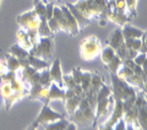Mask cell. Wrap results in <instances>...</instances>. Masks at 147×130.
Masks as SVG:
<instances>
[{
	"label": "cell",
	"instance_id": "obj_1",
	"mask_svg": "<svg viewBox=\"0 0 147 130\" xmlns=\"http://www.w3.org/2000/svg\"><path fill=\"white\" fill-rule=\"evenodd\" d=\"M96 106V94L86 92L85 97L80 101L78 108L70 115L69 121L74 122L78 126L88 127L94 125Z\"/></svg>",
	"mask_w": 147,
	"mask_h": 130
},
{
	"label": "cell",
	"instance_id": "obj_2",
	"mask_svg": "<svg viewBox=\"0 0 147 130\" xmlns=\"http://www.w3.org/2000/svg\"><path fill=\"white\" fill-rule=\"evenodd\" d=\"M110 81H111V91L113 97L121 100L123 102L125 100L137 95V91L134 87L130 86L127 82L120 78L116 74H109Z\"/></svg>",
	"mask_w": 147,
	"mask_h": 130
},
{
	"label": "cell",
	"instance_id": "obj_3",
	"mask_svg": "<svg viewBox=\"0 0 147 130\" xmlns=\"http://www.w3.org/2000/svg\"><path fill=\"white\" fill-rule=\"evenodd\" d=\"M29 55L38 57L40 59L50 61L54 57L55 41L53 36L50 37H39L38 42L29 50Z\"/></svg>",
	"mask_w": 147,
	"mask_h": 130
},
{
	"label": "cell",
	"instance_id": "obj_4",
	"mask_svg": "<svg viewBox=\"0 0 147 130\" xmlns=\"http://www.w3.org/2000/svg\"><path fill=\"white\" fill-rule=\"evenodd\" d=\"M101 42L96 36H89L84 38L79 44L80 57L85 61H92L101 52Z\"/></svg>",
	"mask_w": 147,
	"mask_h": 130
},
{
	"label": "cell",
	"instance_id": "obj_5",
	"mask_svg": "<svg viewBox=\"0 0 147 130\" xmlns=\"http://www.w3.org/2000/svg\"><path fill=\"white\" fill-rule=\"evenodd\" d=\"M64 117H65L64 114L54 110V109L49 106V103H45V104H42V108L38 113V115H37L35 120L32 122L31 125L34 126V127H38V126L41 125H45L46 124L55 122L57 120L62 119Z\"/></svg>",
	"mask_w": 147,
	"mask_h": 130
},
{
	"label": "cell",
	"instance_id": "obj_6",
	"mask_svg": "<svg viewBox=\"0 0 147 130\" xmlns=\"http://www.w3.org/2000/svg\"><path fill=\"white\" fill-rule=\"evenodd\" d=\"M114 103L113 95H110L109 97L102 98L96 100V106H95V116H94V125L98 122V120L103 117L104 115L108 114L110 111V106Z\"/></svg>",
	"mask_w": 147,
	"mask_h": 130
},
{
	"label": "cell",
	"instance_id": "obj_7",
	"mask_svg": "<svg viewBox=\"0 0 147 130\" xmlns=\"http://www.w3.org/2000/svg\"><path fill=\"white\" fill-rule=\"evenodd\" d=\"M114 99V103H113V109L111 113H110V117L107 120L106 122L102 123L103 125H106L108 126H113L117 122H119L120 120L123 119V116L125 114V110H123V102L121 100Z\"/></svg>",
	"mask_w": 147,
	"mask_h": 130
},
{
	"label": "cell",
	"instance_id": "obj_8",
	"mask_svg": "<svg viewBox=\"0 0 147 130\" xmlns=\"http://www.w3.org/2000/svg\"><path fill=\"white\" fill-rule=\"evenodd\" d=\"M49 72V76L52 82L56 83L57 85H59V87H62V69H61V59H56L51 64H50L48 68Z\"/></svg>",
	"mask_w": 147,
	"mask_h": 130
},
{
	"label": "cell",
	"instance_id": "obj_9",
	"mask_svg": "<svg viewBox=\"0 0 147 130\" xmlns=\"http://www.w3.org/2000/svg\"><path fill=\"white\" fill-rule=\"evenodd\" d=\"M61 9L63 12V15H64V17H65V20H66L68 34L70 36H73V37L78 36V33L80 32V30H79V26H78V22H76V20L75 19L73 14L70 12L69 9L65 5L61 6Z\"/></svg>",
	"mask_w": 147,
	"mask_h": 130
},
{
	"label": "cell",
	"instance_id": "obj_10",
	"mask_svg": "<svg viewBox=\"0 0 147 130\" xmlns=\"http://www.w3.org/2000/svg\"><path fill=\"white\" fill-rule=\"evenodd\" d=\"M131 18L132 17L128 14V13L120 12L118 11H116L115 8L113 7L108 15V22H111L113 24L118 26L119 28H121V26H123V25L130 23Z\"/></svg>",
	"mask_w": 147,
	"mask_h": 130
},
{
	"label": "cell",
	"instance_id": "obj_11",
	"mask_svg": "<svg viewBox=\"0 0 147 130\" xmlns=\"http://www.w3.org/2000/svg\"><path fill=\"white\" fill-rule=\"evenodd\" d=\"M121 30H122L123 39L125 40L140 39L142 37L144 33H146L144 29H142V28H138V26H133L130 24V23H127V24L121 26Z\"/></svg>",
	"mask_w": 147,
	"mask_h": 130
},
{
	"label": "cell",
	"instance_id": "obj_12",
	"mask_svg": "<svg viewBox=\"0 0 147 130\" xmlns=\"http://www.w3.org/2000/svg\"><path fill=\"white\" fill-rule=\"evenodd\" d=\"M65 6L69 9L70 12L72 13L73 16L76 20V22H78V26H79V30L80 31L83 30V29H84L85 28H87V26L90 25V23H91V20L88 19L87 17H85V16L83 15L82 13L80 12L78 9L76 8L75 6H74L73 3L66 2L65 3Z\"/></svg>",
	"mask_w": 147,
	"mask_h": 130
},
{
	"label": "cell",
	"instance_id": "obj_13",
	"mask_svg": "<svg viewBox=\"0 0 147 130\" xmlns=\"http://www.w3.org/2000/svg\"><path fill=\"white\" fill-rule=\"evenodd\" d=\"M123 42H125V39H123L121 28H117L109 34L108 41H107V45L111 46L113 49L116 50V49H118Z\"/></svg>",
	"mask_w": 147,
	"mask_h": 130
},
{
	"label": "cell",
	"instance_id": "obj_14",
	"mask_svg": "<svg viewBox=\"0 0 147 130\" xmlns=\"http://www.w3.org/2000/svg\"><path fill=\"white\" fill-rule=\"evenodd\" d=\"M66 98V89L59 87L56 83L52 82L49 87V96L48 100L49 102L54 101V100H62L64 101Z\"/></svg>",
	"mask_w": 147,
	"mask_h": 130
},
{
	"label": "cell",
	"instance_id": "obj_15",
	"mask_svg": "<svg viewBox=\"0 0 147 130\" xmlns=\"http://www.w3.org/2000/svg\"><path fill=\"white\" fill-rule=\"evenodd\" d=\"M28 61V66H30L31 68L36 70V71H42V70L48 69L50 66L49 61H46L45 59H40L35 56L29 55Z\"/></svg>",
	"mask_w": 147,
	"mask_h": 130
},
{
	"label": "cell",
	"instance_id": "obj_16",
	"mask_svg": "<svg viewBox=\"0 0 147 130\" xmlns=\"http://www.w3.org/2000/svg\"><path fill=\"white\" fill-rule=\"evenodd\" d=\"M82 99L83 98L80 97V96L74 94L64 100V108H65L66 113H67L69 116L76 110V108H78V106L79 105V103Z\"/></svg>",
	"mask_w": 147,
	"mask_h": 130
},
{
	"label": "cell",
	"instance_id": "obj_17",
	"mask_svg": "<svg viewBox=\"0 0 147 130\" xmlns=\"http://www.w3.org/2000/svg\"><path fill=\"white\" fill-rule=\"evenodd\" d=\"M8 53L12 55L13 57H15V58H17L18 59H28L29 56L28 50L25 49L23 46L20 45L18 42L11 45V47L9 48Z\"/></svg>",
	"mask_w": 147,
	"mask_h": 130
},
{
	"label": "cell",
	"instance_id": "obj_18",
	"mask_svg": "<svg viewBox=\"0 0 147 130\" xmlns=\"http://www.w3.org/2000/svg\"><path fill=\"white\" fill-rule=\"evenodd\" d=\"M16 38H17V41H18V43L21 46H23L25 49L26 50H30L32 47H33V44L32 42H30V40L28 38V35L26 31L25 30L24 28H20L17 32H16Z\"/></svg>",
	"mask_w": 147,
	"mask_h": 130
},
{
	"label": "cell",
	"instance_id": "obj_19",
	"mask_svg": "<svg viewBox=\"0 0 147 130\" xmlns=\"http://www.w3.org/2000/svg\"><path fill=\"white\" fill-rule=\"evenodd\" d=\"M53 17H54L58 24L59 26V28H61V31H63L65 33H68V29H67V25H66V20L64 15H63V12L61 9V6H54V11H53Z\"/></svg>",
	"mask_w": 147,
	"mask_h": 130
},
{
	"label": "cell",
	"instance_id": "obj_20",
	"mask_svg": "<svg viewBox=\"0 0 147 130\" xmlns=\"http://www.w3.org/2000/svg\"><path fill=\"white\" fill-rule=\"evenodd\" d=\"M105 82L104 77L99 74L98 72H92V79H91V86L87 92H92V93H97L100 87L102 86L103 83Z\"/></svg>",
	"mask_w": 147,
	"mask_h": 130
},
{
	"label": "cell",
	"instance_id": "obj_21",
	"mask_svg": "<svg viewBox=\"0 0 147 130\" xmlns=\"http://www.w3.org/2000/svg\"><path fill=\"white\" fill-rule=\"evenodd\" d=\"M35 17H38V16L36 15L34 9H31L28 11H25L21 13V14H19L17 17H16V23L19 25L20 28H24L26 23Z\"/></svg>",
	"mask_w": 147,
	"mask_h": 130
},
{
	"label": "cell",
	"instance_id": "obj_22",
	"mask_svg": "<svg viewBox=\"0 0 147 130\" xmlns=\"http://www.w3.org/2000/svg\"><path fill=\"white\" fill-rule=\"evenodd\" d=\"M115 55H116L115 49H113L111 46H109V45H106L105 47H102L99 56H100V59H101L102 63L104 65H106L111 61Z\"/></svg>",
	"mask_w": 147,
	"mask_h": 130
},
{
	"label": "cell",
	"instance_id": "obj_23",
	"mask_svg": "<svg viewBox=\"0 0 147 130\" xmlns=\"http://www.w3.org/2000/svg\"><path fill=\"white\" fill-rule=\"evenodd\" d=\"M5 59H6V65L8 67L9 71H11V72H18L20 69H22V66H21V63H20V61L13 57L12 55L9 54L7 53L6 56H5Z\"/></svg>",
	"mask_w": 147,
	"mask_h": 130
},
{
	"label": "cell",
	"instance_id": "obj_24",
	"mask_svg": "<svg viewBox=\"0 0 147 130\" xmlns=\"http://www.w3.org/2000/svg\"><path fill=\"white\" fill-rule=\"evenodd\" d=\"M69 120L66 119L65 117L59 120H57L55 122L49 123V124H46L45 126V130H64L66 127V125L69 124Z\"/></svg>",
	"mask_w": 147,
	"mask_h": 130
},
{
	"label": "cell",
	"instance_id": "obj_25",
	"mask_svg": "<svg viewBox=\"0 0 147 130\" xmlns=\"http://www.w3.org/2000/svg\"><path fill=\"white\" fill-rule=\"evenodd\" d=\"M122 64H123V61L118 56L115 55L111 61H110L108 64H106L104 66L109 74H116V73L118 72V70L120 69V67L122 66Z\"/></svg>",
	"mask_w": 147,
	"mask_h": 130
},
{
	"label": "cell",
	"instance_id": "obj_26",
	"mask_svg": "<svg viewBox=\"0 0 147 130\" xmlns=\"http://www.w3.org/2000/svg\"><path fill=\"white\" fill-rule=\"evenodd\" d=\"M92 71L89 70H84L81 69V82H80V86L83 90V92L85 93L88 92L91 86V79H92Z\"/></svg>",
	"mask_w": 147,
	"mask_h": 130
},
{
	"label": "cell",
	"instance_id": "obj_27",
	"mask_svg": "<svg viewBox=\"0 0 147 130\" xmlns=\"http://www.w3.org/2000/svg\"><path fill=\"white\" fill-rule=\"evenodd\" d=\"M37 32H38L39 37H50V36H53V33L48 28L47 20L46 19L40 20V25L38 29H37Z\"/></svg>",
	"mask_w": 147,
	"mask_h": 130
},
{
	"label": "cell",
	"instance_id": "obj_28",
	"mask_svg": "<svg viewBox=\"0 0 147 130\" xmlns=\"http://www.w3.org/2000/svg\"><path fill=\"white\" fill-rule=\"evenodd\" d=\"M13 93L12 88L9 82H0V95L2 96V99L5 100L11 96Z\"/></svg>",
	"mask_w": 147,
	"mask_h": 130
},
{
	"label": "cell",
	"instance_id": "obj_29",
	"mask_svg": "<svg viewBox=\"0 0 147 130\" xmlns=\"http://www.w3.org/2000/svg\"><path fill=\"white\" fill-rule=\"evenodd\" d=\"M123 43H125V45L128 49H131V50H133V51L139 52L140 48H141V45H142V38L125 40V42Z\"/></svg>",
	"mask_w": 147,
	"mask_h": 130
},
{
	"label": "cell",
	"instance_id": "obj_30",
	"mask_svg": "<svg viewBox=\"0 0 147 130\" xmlns=\"http://www.w3.org/2000/svg\"><path fill=\"white\" fill-rule=\"evenodd\" d=\"M125 5L128 14L131 17H137L138 15V11H137L138 0H125Z\"/></svg>",
	"mask_w": 147,
	"mask_h": 130
},
{
	"label": "cell",
	"instance_id": "obj_31",
	"mask_svg": "<svg viewBox=\"0 0 147 130\" xmlns=\"http://www.w3.org/2000/svg\"><path fill=\"white\" fill-rule=\"evenodd\" d=\"M98 130H125V122L121 119L113 126H108L106 125L100 124L98 125Z\"/></svg>",
	"mask_w": 147,
	"mask_h": 130
},
{
	"label": "cell",
	"instance_id": "obj_32",
	"mask_svg": "<svg viewBox=\"0 0 147 130\" xmlns=\"http://www.w3.org/2000/svg\"><path fill=\"white\" fill-rule=\"evenodd\" d=\"M62 85H63V88L67 89V90H73L76 88V83L75 82V80L73 79L71 74H66V75H62Z\"/></svg>",
	"mask_w": 147,
	"mask_h": 130
},
{
	"label": "cell",
	"instance_id": "obj_33",
	"mask_svg": "<svg viewBox=\"0 0 147 130\" xmlns=\"http://www.w3.org/2000/svg\"><path fill=\"white\" fill-rule=\"evenodd\" d=\"M132 74H133V70L130 67H128V66L125 65L123 63L122 64L121 67H120V69L118 70V72L116 73V75H118L120 78L123 79V80H125V79L127 78L128 76L131 75Z\"/></svg>",
	"mask_w": 147,
	"mask_h": 130
},
{
	"label": "cell",
	"instance_id": "obj_34",
	"mask_svg": "<svg viewBox=\"0 0 147 130\" xmlns=\"http://www.w3.org/2000/svg\"><path fill=\"white\" fill-rule=\"evenodd\" d=\"M40 83L42 86H50L51 85V79L49 76V72L48 69H45L40 71Z\"/></svg>",
	"mask_w": 147,
	"mask_h": 130
},
{
	"label": "cell",
	"instance_id": "obj_35",
	"mask_svg": "<svg viewBox=\"0 0 147 130\" xmlns=\"http://www.w3.org/2000/svg\"><path fill=\"white\" fill-rule=\"evenodd\" d=\"M146 59H147V56L144 53H138L137 56L133 59V61L135 62V64L142 66L143 69H146Z\"/></svg>",
	"mask_w": 147,
	"mask_h": 130
},
{
	"label": "cell",
	"instance_id": "obj_36",
	"mask_svg": "<svg viewBox=\"0 0 147 130\" xmlns=\"http://www.w3.org/2000/svg\"><path fill=\"white\" fill-rule=\"evenodd\" d=\"M39 25H40V19L38 17H35L31 19L30 21H28L25 25L24 28H24L25 30H36L37 31V29L39 28Z\"/></svg>",
	"mask_w": 147,
	"mask_h": 130
},
{
	"label": "cell",
	"instance_id": "obj_37",
	"mask_svg": "<svg viewBox=\"0 0 147 130\" xmlns=\"http://www.w3.org/2000/svg\"><path fill=\"white\" fill-rule=\"evenodd\" d=\"M47 25H48L49 29L51 30V32L53 33V34L61 31V28H59V26L58 24V22H57V20L54 17H52L49 20H47Z\"/></svg>",
	"mask_w": 147,
	"mask_h": 130
},
{
	"label": "cell",
	"instance_id": "obj_38",
	"mask_svg": "<svg viewBox=\"0 0 147 130\" xmlns=\"http://www.w3.org/2000/svg\"><path fill=\"white\" fill-rule=\"evenodd\" d=\"M70 74H71L73 79L75 80L76 84L80 85V82H81V68L79 67L73 68Z\"/></svg>",
	"mask_w": 147,
	"mask_h": 130
},
{
	"label": "cell",
	"instance_id": "obj_39",
	"mask_svg": "<svg viewBox=\"0 0 147 130\" xmlns=\"http://www.w3.org/2000/svg\"><path fill=\"white\" fill-rule=\"evenodd\" d=\"M114 8L116 11L123 13H128L126 9L125 0H114Z\"/></svg>",
	"mask_w": 147,
	"mask_h": 130
},
{
	"label": "cell",
	"instance_id": "obj_40",
	"mask_svg": "<svg viewBox=\"0 0 147 130\" xmlns=\"http://www.w3.org/2000/svg\"><path fill=\"white\" fill-rule=\"evenodd\" d=\"M54 2H50L48 1L45 4V16L46 20H49L50 18L53 17V11H54Z\"/></svg>",
	"mask_w": 147,
	"mask_h": 130
},
{
	"label": "cell",
	"instance_id": "obj_41",
	"mask_svg": "<svg viewBox=\"0 0 147 130\" xmlns=\"http://www.w3.org/2000/svg\"><path fill=\"white\" fill-rule=\"evenodd\" d=\"M139 52L146 54V33H144L142 37V45H141V48H140Z\"/></svg>",
	"mask_w": 147,
	"mask_h": 130
},
{
	"label": "cell",
	"instance_id": "obj_42",
	"mask_svg": "<svg viewBox=\"0 0 147 130\" xmlns=\"http://www.w3.org/2000/svg\"><path fill=\"white\" fill-rule=\"evenodd\" d=\"M8 71H9V69L7 67L6 62L4 61H1V59H0V76L6 74Z\"/></svg>",
	"mask_w": 147,
	"mask_h": 130
},
{
	"label": "cell",
	"instance_id": "obj_43",
	"mask_svg": "<svg viewBox=\"0 0 147 130\" xmlns=\"http://www.w3.org/2000/svg\"><path fill=\"white\" fill-rule=\"evenodd\" d=\"M78 126L76 125L74 122H69V124L66 125V127L64 128V130H78Z\"/></svg>",
	"mask_w": 147,
	"mask_h": 130
},
{
	"label": "cell",
	"instance_id": "obj_44",
	"mask_svg": "<svg viewBox=\"0 0 147 130\" xmlns=\"http://www.w3.org/2000/svg\"><path fill=\"white\" fill-rule=\"evenodd\" d=\"M125 130H142V129H140L136 125L128 123V124H125Z\"/></svg>",
	"mask_w": 147,
	"mask_h": 130
},
{
	"label": "cell",
	"instance_id": "obj_45",
	"mask_svg": "<svg viewBox=\"0 0 147 130\" xmlns=\"http://www.w3.org/2000/svg\"><path fill=\"white\" fill-rule=\"evenodd\" d=\"M25 130H37V127H34V126H32L31 125L28 126V127H26Z\"/></svg>",
	"mask_w": 147,
	"mask_h": 130
},
{
	"label": "cell",
	"instance_id": "obj_46",
	"mask_svg": "<svg viewBox=\"0 0 147 130\" xmlns=\"http://www.w3.org/2000/svg\"><path fill=\"white\" fill-rule=\"evenodd\" d=\"M3 106H4V101H3L2 98H0V108H1Z\"/></svg>",
	"mask_w": 147,
	"mask_h": 130
},
{
	"label": "cell",
	"instance_id": "obj_47",
	"mask_svg": "<svg viewBox=\"0 0 147 130\" xmlns=\"http://www.w3.org/2000/svg\"><path fill=\"white\" fill-rule=\"evenodd\" d=\"M41 1L42 2V3H45V4H46V3H47L49 0H41Z\"/></svg>",
	"mask_w": 147,
	"mask_h": 130
},
{
	"label": "cell",
	"instance_id": "obj_48",
	"mask_svg": "<svg viewBox=\"0 0 147 130\" xmlns=\"http://www.w3.org/2000/svg\"><path fill=\"white\" fill-rule=\"evenodd\" d=\"M1 4H2V0H0V9H1Z\"/></svg>",
	"mask_w": 147,
	"mask_h": 130
},
{
	"label": "cell",
	"instance_id": "obj_49",
	"mask_svg": "<svg viewBox=\"0 0 147 130\" xmlns=\"http://www.w3.org/2000/svg\"><path fill=\"white\" fill-rule=\"evenodd\" d=\"M53 1H58V2H59V1H61V0H53Z\"/></svg>",
	"mask_w": 147,
	"mask_h": 130
}]
</instances>
